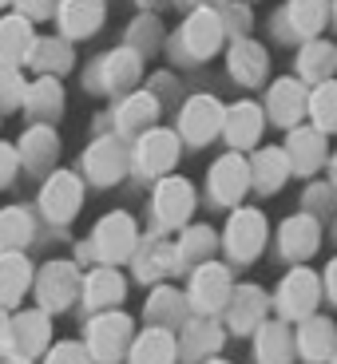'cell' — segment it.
I'll use <instances>...</instances> for the list:
<instances>
[{
  "instance_id": "1",
  "label": "cell",
  "mask_w": 337,
  "mask_h": 364,
  "mask_svg": "<svg viewBox=\"0 0 337 364\" xmlns=\"http://www.w3.org/2000/svg\"><path fill=\"white\" fill-rule=\"evenodd\" d=\"M219 40H222V20L210 9H199L182 28V44L191 48V55H210L219 48Z\"/></svg>"
},
{
  "instance_id": "2",
  "label": "cell",
  "mask_w": 337,
  "mask_h": 364,
  "mask_svg": "<svg viewBox=\"0 0 337 364\" xmlns=\"http://www.w3.org/2000/svg\"><path fill=\"white\" fill-rule=\"evenodd\" d=\"M60 20H64L68 36H88L103 24V0H64Z\"/></svg>"
},
{
  "instance_id": "3",
  "label": "cell",
  "mask_w": 337,
  "mask_h": 364,
  "mask_svg": "<svg viewBox=\"0 0 337 364\" xmlns=\"http://www.w3.org/2000/svg\"><path fill=\"white\" fill-rule=\"evenodd\" d=\"M32 52V28L28 16H4L0 20V60L4 64H16Z\"/></svg>"
},
{
  "instance_id": "4",
  "label": "cell",
  "mask_w": 337,
  "mask_h": 364,
  "mask_svg": "<svg viewBox=\"0 0 337 364\" xmlns=\"http://www.w3.org/2000/svg\"><path fill=\"white\" fill-rule=\"evenodd\" d=\"M290 20H294L298 32L313 36V32L329 20V4L326 0H290Z\"/></svg>"
},
{
  "instance_id": "5",
  "label": "cell",
  "mask_w": 337,
  "mask_h": 364,
  "mask_svg": "<svg viewBox=\"0 0 337 364\" xmlns=\"http://www.w3.org/2000/svg\"><path fill=\"white\" fill-rule=\"evenodd\" d=\"M230 68L238 72V80L258 83V80H262V68H266V52L242 40V44H234V52H230Z\"/></svg>"
},
{
  "instance_id": "6",
  "label": "cell",
  "mask_w": 337,
  "mask_h": 364,
  "mask_svg": "<svg viewBox=\"0 0 337 364\" xmlns=\"http://www.w3.org/2000/svg\"><path fill=\"white\" fill-rule=\"evenodd\" d=\"M32 60H36V68H52V72H60V68L72 64V52H68L64 40H40L36 48H32Z\"/></svg>"
},
{
  "instance_id": "7",
  "label": "cell",
  "mask_w": 337,
  "mask_h": 364,
  "mask_svg": "<svg viewBox=\"0 0 337 364\" xmlns=\"http://www.w3.org/2000/svg\"><path fill=\"white\" fill-rule=\"evenodd\" d=\"M333 64H337L333 44H306V52H301V72L306 75H326Z\"/></svg>"
},
{
  "instance_id": "8",
  "label": "cell",
  "mask_w": 337,
  "mask_h": 364,
  "mask_svg": "<svg viewBox=\"0 0 337 364\" xmlns=\"http://www.w3.org/2000/svg\"><path fill=\"white\" fill-rule=\"evenodd\" d=\"M20 285H24V262H16V257L0 262V301H12Z\"/></svg>"
},
{
  "instance_id": "9",
  "label": "cell",
  "mask_w": 337,
  "mask_h": 364,
  "mask_svg": "<svg viewBox=\"0 0 337 364\" xmlns=\"http://www.w3.org/2000/svg\"><path fill=\"white\" fill-rule=\"evenodd\" d=\"M313 111L326 127H337V83H326V87L313 95Z\"/></svg>"
},
{
  "instance_id": "10",
  "label": "cell",
  "mask_w": 337,
  "mask_h": 364,
  "mask_svg": "<svg viewBox=\"0 0 337 364\" xmlns=\"http://www.w3.org/2000/svg\"><path fill=\"white\" fill-rule=\"evenodd\" d=\"M20 4V12H24V16H52V9H56V0H16Z\"/></svg>"
},
{
  "instance_id": "11",
  "label": "cell",
  "mask_w": 337,
  "mask_h": 364,
  "mask_svg": "<svg viewBox=\"0 0 337 364\" xmlns=\"http://www.w3.org/2000/svg\"><path fill=\"white\" fill-rule=\"evenodd\" d=\"M9 166H12V155L4 151V146H0V182L9 178Z\"/></svg>"
},
{
  "instance_id": "12",
  "label": "cell",
  "mask_w": 337,
  "mask_h": 364,
  "mask_svg": "<svg viewBox=\"0 0 337 364\" xmlns=\"http://www.w3.org/2000/svg\"><path fill=\"white\" fill-rule=\"evenodd\" d=\"M202 4H214V0H202Z\"/></svg>"
},
{
  "instance_id": "13",
  "label": "cell",
  "mask_w": 337,
  "mask_h": 364,
  "mask_svg": "<svg viewBox=\"0 0 337 364\" xmlns=\"http://www.w3.org/2000/svg\"><path fill=\"white\" fill-rule=\"evenodd\" d=\"M0 4H9V0H0Z\"/></svg>"
}]
</instances>
